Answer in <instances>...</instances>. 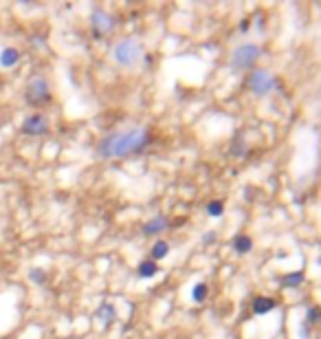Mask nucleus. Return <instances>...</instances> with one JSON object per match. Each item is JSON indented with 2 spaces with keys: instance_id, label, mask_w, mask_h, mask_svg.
<instances>
[{
  "instance_id": "1",
  "label": "nucleus",
  "mask_w": 321,
  "mask_h": 339,
  "mask_svg": "<svg viewBox=\"0 0 321 339\" xmlns=\"http://www.w3.org/2000/svg\"><path fill=\"white\" fill-rule=\"evenodd\" d=\"M152 143V135L145 126H135L128 130H117V133L106 135L97 143V157L99 159H126L141 154Z\"/></svg>"
},
{
  "instance_id": "2",
  "label": "nucleus",
  "mask_w": 321,
  "mask_h": 339,
  "mask_svg": "<svg viewBox=\"0 0 321 339\" xmlns=\"http://www.w3.org/2000/svg\"><path fill=\"white\" fill-rule=\"evenodd\" d=\"M143 44H141L137 37H123V40L115 42L110 49V58L117 66L121 68H135L141 58H143Z\"/></svg>"
},
{
  "instance_id": "3",
  "label": "nucleus",
  "mask_w": 321,
  "mask_h": 339,
  "mask_svg": "<svg viewBox=\"0 0 321 339\" xmlns=\"http://www.w3.org/2000/svg\"><path fill=\"white\" fill-rule=\"evenodd\" d=\"M25 102L33 108H40L51 102V84L44 75H33L25 86Z\"/></svg>"
},
{
  "instance_id": "4",
  "label": "nucleus",
  "mask_w": 321,
  "mask_h": 339,
  "mask_svg": "<svg viewBox=\"0 0 321 339\" xmlns=\"http://www.w3.org/2000/svg\"><path fill=\"white\" fill-rule=\"evenodd\" d=\"M88 25H90L92 35H95L97 40H101V37H106L108 33H112L115 15L108 13L106 9H101V7H95V9L90 11V15H88Z\"/></svg>"
},
{
  "instance_id": "5",
  "label": "nucleus",
  "mask_w": 321,
  "mask_h": 339,
  "mask_svg": "<svg viewBox=\"0 0 321 339\" xmlns=\"http://www.w3.org/2000/svg\"><path fill=\"white\" fill-rule=\"evenodd\" d=\"M260 55H262V49L257 44H242L231 53V68H236V71L251 68Z\"/></svg>"
},
{
  "instance_id": "6",
  "label": "nucleus",
  "mask_w": 321,
  "mask_h": 339,
  "mask_svg": "<svg viewBox=\"0 0 321 339\" xmlns=\"http://www.w3.org/2000/svg\"><path fill=\"white\" fill-rule=\"evenodd\" d=\"M49 130H51V121L42 112L27 115L25 121H22V126H20V133L27 135V137H44Z\"/></svg>"
},
{
  "instance_id": "7",
  "label": "nucleus",
  "mask_w": 321,
  "mask_h": 339,
  "mask_svg": "<svg viewBox=\"0 0 321 339\" xmlns=\"http://www.w3.org/2000/svg\"><path fill=\"white\" fill-rule=\"evenodd\" d=\"M247 86L255 95H269V92L277 86V80L269 71H253L247 80Z\"/></svg>"
},
{
  "instance_id": "8",
  "label": "nucleus",
  "mask_w": 321,
  "mask_h": 339,
  "mask_svg": "<svg viewBox=\"0 0 321 339\" xmlns=\"http://www.w3.org/2000/svg\"><path fill=\"white\" fill-rule=\"evenodd\" d=\"M169 227V220H167V216H163V214H159V216H154V218H150L145 222L143 227H141V234L143 236H159V234H163Z\"/></svg>"
},
{
  "instance_id": "9",
  "label": "nucleus",
  "mask_w": 321,
  "mask_h": 339,
  "mask_svg": "<svg viewBox=\"0 0 321 339\" xmlns=\"http://www.w3.org/2000/svg\"><path fill=\"white\" fill-rule=\"evenodd\" d=\"M95 317L101 322V326H110L117 319V306L112 302H101L95 311Z\"/></svg>"
},
{
  "instance_id": "10",
  "label": "nucleus",
  "mask_w": 321,
  "mask_h": 339,
  "mask_svg": "<svg viewBox=\"0 0 321 339\" xmlns=\"http://www.w3.org/2000/svg\"><path fill=\"white\" fill-rule=\"evenodd\" d=\"M20 51L15 49V46H5L3 51H0V66L3 68H13V66H18L20 64Z\"/></svg>"
},
{
  "instance_id": "11",
  "label": "nucleus",
  "mask_w": 321,
  "mask_h": 339,
  "mask_svg": "<svg viewBox=\"0 0 321 339\" xmlns=\"http://www.w3.org/2000/svg\"><path fill=\"white\" fill-rule=\"evenodd\" d=\"M275 306H277V302L273 297H269V295H257L253 299V304H251L255 315H266V313H271Z\"/></svg>"
},
{
  "instance_id": "12",
  "label": "nucleus",
  "mask_w": 321,
  "mask_h": 339,
  "mask_svg": "<svg viewBox=\"0 0 321 339\" xmlns=\"http://www.w3.org/2000/svg\"><path fill=\"white\" fill-rule=\"evenodd\" d=\"M156 273H159V265H156L154 260H143L137 267V275L141 280H150V277H154Z\"/></svg>"
},
{
  "instance_id": "13",
  "label": "nucleus",
  "mask_w": 321,
  "mask_h": 339,
  "mask_svg": "<svg viewBox=\"0 0 321 339\" xmlns=\"http://www.w3.org/2000/svg\"><path fill=\"white\" fill-rule=\"evenodd\" d=\"M253 249V240L249 236H244V234H240V236H236L233 238V251L236 253H240V256H244V253H249Z\"/></svg>"
},
{
  "instance_id": "14",
  "label": "nucleus",
  "mask_w": 321,
  "mask_h": 339,
  "mask_svg": "<svg viewBox=\"0 0 321 339\" xmlns=\"http://www.w3.org/2000/svg\"><path fill=\"white\" fill-rule=\"evenodd\" d=\"M150 260H154V262H159V260H163V258H167L169 256V242H165V240H156L154 244H152V249H150Z\"/></svg>"
},
{
  "instance_id": "15",
  "label": "nucleus",
  "mask_w": 321,
  "mask_h": 339,
  "mask_svg": "<svg viewBox=\"0 0 321 339\" xmlns=\"http://www.w3.org/2000/svg\"><path fill=\"white\" fill-rule=\"evenodd\" d=\"M27 277H29L31 284H35V287H44L46 280H49V275H46V271H44L42 267H31Z\"/></svg>"
},
{
  "instance_id": "16",
  "label": "nucleus",
  "mask_w": 321,
  "mask_h": 339,
  "mask_svg": "<svg viewBox=\"0 0 321 339\" xmlns=\"http://www.w3.org/2000/svg\"><path fill=\"white\" fill-rule=\"evenodd\" d=\"M301 282H304V273L301 271L286 273L284 277H281V287H284V289H297Z\"/></svg>"
},
{
  "instance_id": "17",
  "label": "nucleus",
  "mask_w": 321,
  "mask_h": 339,
  "mask_svg": "<svg viewBox=\"0 0 321 339\" xmlns=\"http://www.w3.org/2000/svg\"><path fill=\"white\" fill-rule=\"evenodd\" d=\"M207 295H209V287L205 282H198V284H194V289H192V299L196 304H202L207 299Z\"/></svg>"
},
{
  "instance_id": "18",
  "label": "nucleus",
  "mask_w": 321,
  "mask_h": 339,
  "mask_svg": "<svg viewBox=\"0 0 321 339\" xmlns=\"http://www.w3.org/2000/svg\"><path fill=\"white\" fill-rule=\"evenodd\" d=\"M321 322V308L319 306H308L306 308V322H304V328L306 326H315Z\"/></svg>"
},
{
  "instance_id": "19",
  "label": "nucleus",
  "mask_w": 321,
  "mask_h": 339,
  "mask_svg": "<svg viewBox=\"0 0 321 339\" xmlns=\"http://www.w3.org/2000/svg\"><path fill=\"white\" fill-rule=\"evenodd\" d=\"M205 212L211 216V218H218V216H222V212H224V203L222 200H209Z\"/></svg>"
},
{
  "instance_id": "20",
  "label": "nucleus",
  "mask_w": 321,
  "mask_h": 339,
  "mask_svg": "<svg viewBox=\"0 0 321 339\" xmlns=\"http://www.w3.org/2000/svg\"><path fill=\"white\" fill-rule=\"evenodd\" d=\"M233 154H247V148H244V143L242 141H236V145H233Z\"/></svg>"
},
{
  "instance_id": "21",
  "label": "nucleus",
  "mask_w": 321,
  "mask_h": 339,
  "mask_svg": "<svg viewBox=\"0 0 321 339\" xmlns=\"http://www.w3.org/2000/svg\"><path fill=\"white\" fill-rule=\"evenodd\" d=\"M214 240H216V234H214V231H209V234H207L205 238H202V242H205V244H211Z\"/></svg>"
},
{
  "instance_id": "22",
  "label": "nucleus",
  "mask_w": 321,
  "mask_h": 339,
  "mask_svg": "<svg viewBox=\"0 0 321 339\" xmlns=\"http://www.w3.org/2000/svg\"><path fill=\"white\" fill-rule=\"evenodd\" d=\"M18 5H22V7H35L37 3H33V0H20Z\"/></svg>"
}]
</instances>
